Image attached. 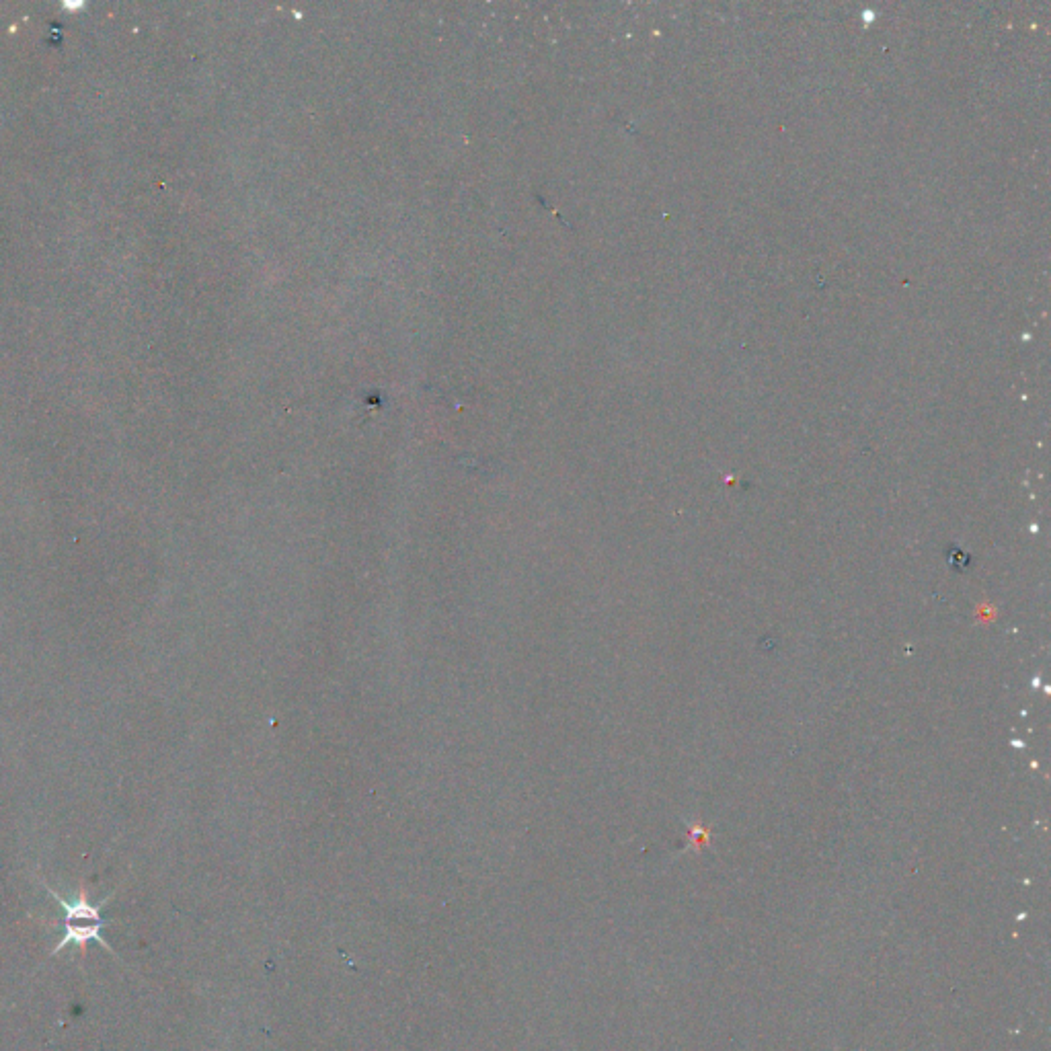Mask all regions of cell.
<instances>
[{
	"mask_svg": "<svg viewBox=\"0 0 1051 1051\" xmlns=\"http://www.w3.org/2000/svg\"><path fill=\"white\" fill-rule=\"evenodd\" d=\"M107 920L103 922H91V924H74V922H56L52 928H60L62 930V937L58 941V945L52 949V955H60L68 945H76L81 947L83 951L87 949V943L89 941H95L99 943L103 949H107V953L111 957L118 959V953H115L111 949V945L103 939V928H107Z\"/></svg>",
	"mask_w": 1051,
	"mask_h": 1051,
	"instance_id": "cell-1",
	"label": "cell"
},
{
	"mask_svg": "<svg viewBox=\"0 0 1051 1051\" xmlns=\"http://www.w3.org/2000/svg\"><path fill=\"white\" fill-rule=\"evenodd\" d=\"M48 895H52V898L58 902L60 910H62V920L60 922H74V920H91V922H103L101 918V910L107 906V902L113 898L115 893H109L105 900H101L99 904H91L89 902V893L87 889L81 885L79 893H76L74 900H66L62 898L60 893H56L54 889H50L48 885H44Z\"/></svg>",
	"mask_w": 1051,
	"mask_h": 1051,
	"instance_id": "cell-2",
	"label": "cell"
}]
</instances>
